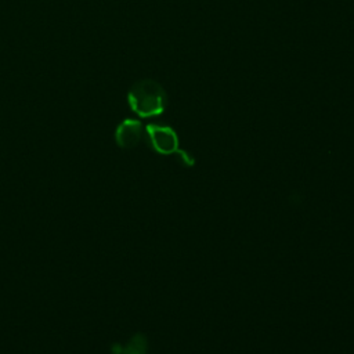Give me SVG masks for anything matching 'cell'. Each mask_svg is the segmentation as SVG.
<instances>
[{
    "instance_id": "cell-2",
    "label": "cell",
    "mask_w": 354,
    "mask_h": 354,
    "mask_svg": "<svg viewBox=\"0 0 354 354\" xmlns=\"http://www.w3.org/2000/svg\"><path fill=\"white\" fill-rule=\"evenodd\" d=\"M145 134L149 145L162 155H171L180 149L178 137L176 131L169 126L148 124L145 127Z\"/></svg>"
},
{
    "instance_id": "cell-1",
    "label": "cell",
    "mask_w": 354,
    "mask_h": 354,
    "mask_svg": "<svg viewBox=\"0 0 354 354\" xmlns=\"http://www.w3.org/2000/svg\"><path fill=\"white\" fill-rule=\"evenodd\" d=\"M130 109L141 118L160 115L167 105V94L160 83L153 79L137 80L127 93Z\"/></svg>"
},
{
    "instance_id": "cell-3",
    "label": "cell",
    "mask_w": 354,
    "mask_h": 354,
    "mask_svg": "<svg viewBox=\"0 0 354 354\" xmlns=\"http://www.w3.org/2000/svg\"><path fill=\"white\" fill-rule=\"evenodd\" d=\"M144 129L142 124L136 119H124L115 130V141L120 148L130 149L138 145L142 140Z\"/></svg>"
},
{
    "instance_id": "cell-4",
    "label": "cell",
    "mask_w": 354,
    "mask_h": 354,
    "mask_svg": "<svg viewBox=\"0 0 354 354\" xmlns=\"http://www.w3.org/2000/svg\"><path fill=\"white\" fill-rule=\"evenodd\" d=\"M119 354H147V340L142 335H136L131 337V340L127 343L126 347H123Z\"/></svg>"
},
{
    "instance_id": "cell-5",
    "label": "cell",
    "mask_w": 354,
    "mask_h": 354,
    "mask_svg": "<svg viewBox=\"0 0 354 354\" xmlns=\"http://www.w3.org/2000/svg\"><path fill=\"white\" fill-rule=\"evenodd\" d=\"M174 155L178 156V159L181 160L183 165H185V166H192L194 165V159L184 149H178Z\"/></svg>"
}]
</instances>
